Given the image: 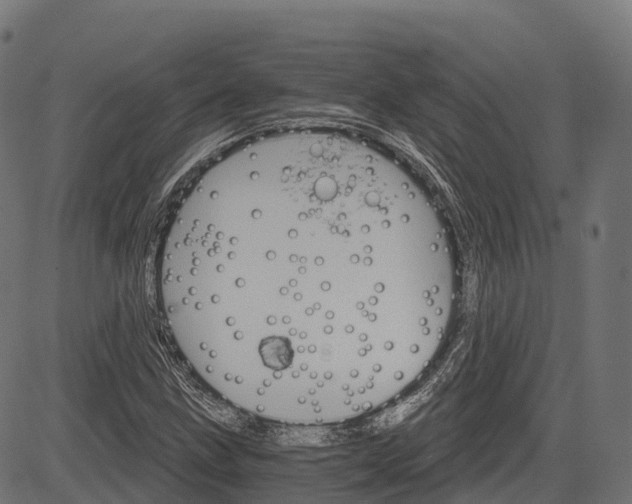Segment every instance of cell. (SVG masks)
I'll use <instances>...</instances> for the list:
<instances>
[{
  "label": "cell",
  "mask_w": 632,
  "mask_h": 504,
  "mask_svg": "<svg viewBox=\"0 0 632 504\" xmlns=\"http://www.w3.org/2000/svg\"><path fill=\"white\" fill-rule=\"evenodd\" d=\"M400 217L364 170L244 156L190 192L164 243L178 339L241 389H320L374 368L390 292L410 266Z\"/></svg>",
  "instance_id": "obj_1"
}]
</instances>
